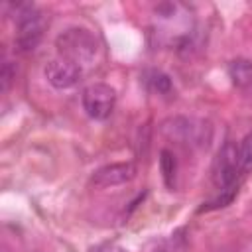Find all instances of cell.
I'll list each match as a JSON object with an SVG mask.
<instances>
[{
	"label": "cell",
	"instance_id": "5b68a950",
	"mask_svg": "<svg viewBox=\"0 0 252 252\" xmlns=\"http://www.w3.org/2000/svg\"><path fill=\"white\" fill-rule=\"evenodd\" d=\"M240 173V156L236 142L228 140L220 146L217 152V158L213 161V181L222 191L228 187H234V181Z\"/></svg>",
	"mask_w": 252,
	"mask_h": 252
},
{
	"label": "cell",
	"instance_id": "277c9868",
	"mask_svg": "<svg viewBox=\"0 0 252 252\" xmlns=\"http://www.w3.org/2000/svg\"><path fill=\"white\" fill-rule=\"evenodd\" d=\"M83 110L93 120H106L116 104V91L106 83L89 85L81 94Z\"/></svg>",
	"mask_w": 252,
	"mask_h": 252
},
{
	"label": "cell",
	"instance_id": "30bf717a",
	"mask_svg": "<svg viewBox=\"0 0 252 252\" xmlns=\"http://www.w3.org/2000/svg\"><path fill=\"white\" fill-rule=\"evenodd\" d=\"M159 167H161V175H163L165 185L173 187L175 171H177V161H175V156L169 150H161V154H159Z\"/></svg>",
	"mask_w": 252,
	"mask_h": 252
},
{
	"label": "cell",
	"instance_id": "7a4b0ae2",
	"mask_svg": "<svg viewBox=\"0 0 252 252\" xmlns=\"http://www.w3.org/2000/svg\"><path fill=\"white\" fill-rule=\"evenodd\" d=\"M16 47L22 53H32L43 39L47 20L43 12H39L32 4L16 6Z\"/></svg>",
	"mask_w": 252,
	"mask_h": 252
},
{
	"label": "cell",
	"instance_id": "4fadbf2b",
	"mask_svg": "<svg viewBox=\"0 0 252 252\" xmlns=\"http://www.w3.org/2000/svg\"><path fill=\"white\" fill-rule=\"evenodd\" d=\"M183 246V236L181 234H171L169 238L161 240L152 252H179Z\"/></svg>",
	"mask_w": 252,
	"mask_h": 252
},
{
	"label": "cell",
	"instance_id": "8fae6325",
	"mask_svg": "<svg viewBox=\"0 0 252 252\" xmlns=\"http://www.w3.org/2000/svg\"><path fill=\"white\" fill-rule=\"evenodd\" d=\"M238 156H240V171L242 173H250L252 171V130L240 140Z\"/></svg>",
	"mask_w": 252,
	"mask_h": 252
},
{
	"label": "cell",
	"instance_id": "9c48e42d",
	"mask_svg": "<svg viewBox=\"0 0 252 252\" xmlns=\"http://www.w3.org/2000/svg\"><path fill=\"white\" fill-rule=\"evenodd\" d=\"M146 85L150 87V91H154L158 94L171 93V79L159 69H152L146 73Z\"/></svg>",
	"mask_w": 252,
	"mask_h": 252
},
{
	"label": "cell",
	"instance_id": "3957f363",
	"mask_svg": "<svg viewBox=\"0 0 252 252\" xmlns=\"http://www.w3.org/2000/svg\"><path fill=\"white\" fill-rule=\"evenodd\" d=\"M161 132L179 144H185L189 148H203L209 146L213 138V128L207 120L199 118H187V116H173L161 124Z\"/></svg>",
	"mask_w": 252,
	"mask_h": 252
},
{
	"label": "cell",
	"instance_id": "52a82bcc",
	"mask_svg": "<svg viewBox=\"0 0 252 252\" xmlns=\"http://www.w3.org/2000/svg\"><path fill=\"white\" fill-rule=\"evenodd\" d=\"M43 73H45L47 83L55 89H71L81 81V75H83L79 65L71 63L67 59H61V57L51 59L45 65Z\"/></svg>",
	"mask_w": 252,
	"mask_h": 252
},
{
	"label": "cell",
	"instance_id": "8992f818",
	"mask_svg": "<svg viewBox=\"0 0 252 252\" xmlns=\"http://www.w3.org/2000/svg\"><path fill=\"white\" fill-rule=\"evenodd\" d=\"M136 165L132 161H116V163H108L98 167L91 181L94 187L98 189H106V187H116V185H124L128 181H132L136 177Z\"/></svg>",
	"mask_w": 252,
	"mask_h": 252
},
{
	"label": "cell",
	"instance_id": "ba28073f",
	"mask_svg": "<svg viewBox=\"0 0 252 252\" xmlns=\"http://www.w3.org/2000/svg\"><path fill=\"white\" fill-rule=\"evenodd\" d=\"M228 77L234 87L242 91H252V61L234 59L228 63Z\"/></svg>",
	"mask_w": 252,
	"mask_h": 252
},
{
	"label": "cell",
	"instance_id": "5bb4252c",
	"mask_svg": "<svg viewBox=\"0 0 252 252\" xmlns=\"http://www.w3.org/2000/svg\"><path fill=\"white\" fill-rule=\"evenodd\" d=\"M14 77H16V69H14L12 61H4L2 63V69H0V83H2V91L4 93L10 89Z\"/></svg>",
	"mask_w": 252,
	"mask_h": 252
},
{
	"label": "cell",
	"instance_id": "6da1fadb",
	"mask_svg": "<svg viewBox=\"0 0 252 252\" xmlns=\"http://www.w3.org/2000/svg\"><path fill=\"white\" fill-rule=\"evenodd\" d=\"M55 47L61 59H67L79 67L93 63L98 51L96 37L85 28H67L55 39Z\"/></svg>",
	"mask_w": 252,
	"mask_h": 252
},
{
	"label": "cell",
	"instance_id": "7c38bea8",
	"mask_svg": "<svg viewBox=\"0 0 252 252\" xmlns=\"http://www.w3.org/2000/svg\"><path fill=\"white\" fill-rule=\"evenodd\" d=\"M234 195H236V189H234V187L222 189V191H220V195H219L217 199H213V201L205 203V205L201 207V211H213V209H220V207H226V205H228V203L234 199Z\"/></svg>",
	"mask_w": 252,
	"mask_h": 252
},
{
	"label": "cell",
	"instance_id": "9a60e30c",
	"mask_svg": "<svg viewBox=\"0 0 252 252\" xmlns=\"http://www.w3.org/2000/svg\"><path fill=\"white\" fill-rule=\"evenodd\" d=\"M93 252H128V250H124L122 246H116V244H102V246L94 248Z\"/></svg>",
	"mask_w": 252,
	"mask_h": 252
}]
</instances>
